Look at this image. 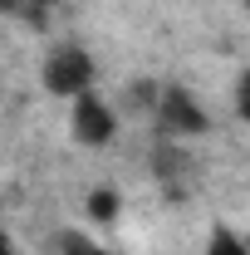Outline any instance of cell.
<instances>
[{"mask_svg": "<svg viewBox=\"0 0 250 255\" xmlns=\"http://www.w3.org/2000/svg\"><path fill=\"white\" fill-rule=\"evenodd\" d=\"M152 113H157V132H162L167 142H187V137L211 132V118H206V108L191 98L187 84H167V89H157Z\"/></svg>", "mask_w": 250, "mask_h": 255, "instance_id": "6da1fadb", "label": "cell"}, {"mask_svg": "<svg viewBox=\"0 0 250 255\" xmlns=\"http://www.w3.org/2000/svg\"><path fill=\"white\" fill-rule=\"evenodd\" d=\"M74 108H69V128H74V142H84V147H108L113 142V132H118V118H113V108L94 94V89H84V94L69 98Z\"/></svg>", "mask_w": 250, "mask_h": 255, "instance_id": "3957f363", "label": "cell"}, {"mask_svg": "<svg viewBox=\"0 0 250 255\" xmlns=\"http://www.w3.org/2000/svg\"><path fill=\"white\" fill-rule=\"evenodd\" d=\"M89 216H94V221H113V216H118V191H108V187L89 191Z\"/></svg>", "mask_w": 250, "mask_h": 255, "instance_id": "8992f818", "label": "cell"}, {"mask_svg": "<svg viewBox=\"0 0 250 255\" xmlns=\"http://www.w3.org/2000/svg\"><path fill=\"white\" fill-rule=\"evenodd\" d=\"M64 255H103V251L89 246V241H79V236H64Z\"/></svg>", "mask_w": 250, "mask_h": 255, "instance_id": "52a82bcc", "label": "cell"}, {"mask_svg": "<svg viewBox=\"0 0 250 255\" xmlns=\"http://www.w3.org/2000/svg\"><path fill=\"white\" fill-rule=\"evenodd\" d=\"M206 255H250L246 241L231 231V226H211V236H206Z\"/></svg>", "mask_w": 250, "mask_h": 255, "instance_id": "5b68a950", "label": "cell"}, {"mask_svg": "<svg viewBox=\"0 0 250 255\" xmlns=\"http://www.w3.org/2000/svg\"><path fill=\"white\" fill-rule=\"evenodd\" d=\"M25 5H49V0H25Z\"/></svg>", "mask_w": 250, "mask_h": 255, "instance_id": "9c48e42d", "label": "cell"}, {"mask_svg": "<svg viewBox=\"0 0 250 255\" xmlns=\"http://www.w3.org/2000/svg\"><path fill=\"white\" fill-rule=\"evenodd\" d=\"M0 255H15V246H10V241H5V236H0Z\"/></svg>", "mask_w": 250, "mask_h": 255, "instance_id": "ba28073f", "label": "cell"}, {"mask_svg": "<svg viewBox=\"0 0 250 255\" xmlns=\"http://www.w3.org/2000/svg\"><path fill=\"white\" fill-rule=\"evenodd\" d=\"M5 5H15V0H0V10H5Z\"/></svg>", "mask_w": 250, "mask_h": 255, "instance_id": "30bf717a", "label": "cell"}, {"mask_svg": "<svg viewBox=\"0 0 250 255\" xmlns=\"http://www.w3.org/2000/svg\"><path fill=\"white\" fill-rule=\"evenodd\" d=\"M44 89L54 98H74L84 94V89H94V54L89 49H79V44H64V49H54L49 59H44Z\"/></svg>", "mask_w": 250, "mask_h": 255, "instance_id": "7a4b0ae2", "label": "cell"}, {"mask_svg": "<svg viewBox=\"0 0 250 255\" xmlns=\"http://www.w3.org/2000/svg\"><path fill=\"white\" fill-rule=\"evenodd\" d=\"M187 167H191V162H187V152H182L177 142H167V137L157 142L152 172H157V182H162V191H167V196H177V201L187 196V182H182V177H187Z\"/></svg>", "mask_w": 250, "mask_h": 255, "instance_id": "277c9868", "label": "cell"}]
</instances>
